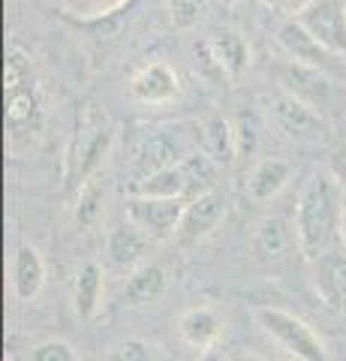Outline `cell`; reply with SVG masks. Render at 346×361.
Wrapping results in <instances>:
<instances>
[{
  "label": "cell",
  "mask_w": 346,
  "mask_h": 361,
  "mask_svg": "<svg viewBox=\"0 0 346 361\" xmlns=\"http://www.w3.org/2000/svg\"><path fill=\"white\" fill-rule=\"evenodd\" d=\"M343 196L346 187L331 169L314 172L301 190L292 220L298 229V247L307 262L343 244Z\"/></svg>",
  "instance_id": "cell-1"
},
{
  "label": "cell",
  "mask_w": 346,
  "mask_h": 361,
  "mask_svg": "<svg viewBox=\"0 0 346 361\" xmlns=\"http://www.w3.org/2000/svg\"><path fill=\"white\" fill-rule=\"evenodd\" d=\"M111 145H115V127L94 106H87L79 130H75V139L70 151H66V172H63L66 187L82 190L87 180H94L99 166L106 163Z\"/></svg>",
  "instance_id": "cell-2"
},
{
  "label": "cell",
  "mask_w": 346,
  "mask_h": 361,
  "mask_svg": "<svg viewBox=\"0 0 346 361\" xmlns=\"http://www.w3.org/2000/svg\"><path fill=\"white\" fill-rule=\"evenodd\" d=\"M256 322L295 361H331L328 346L322 343V337L301 316L289 313L283 307H256Z\"/></svg>",
  "instance_id": "cell-3"
},
{
  "label": "cell",
  "mask_w": 346,
  "mask_h": 361,
  "mask_svg": "<svg viewBox=\"0 0 346 361\" xmlns=\"http://www.w3.org/2000/svg\"><path fill=\"white\" fill-rule=\"evenodd\" d=\"M277 73H280L283 90L295 94L298 99H304L307 106H314L319 115H326V118L346 103L343 85L334 82L331 73H326V70H316V66H304V63L289 61Z\"/></svg>",
  "instance_id": "cell-4"
},
{
  "label": "cell",
  "mask_w": 346,
  "mask_h": 361,
  "mask_svg": "<svg viewBox=\"0 0 346 361\" xmlns=\"http://www.w3.org/2000/svg\"><path fill=\"white\" fill-rule=\"evenodd\" d=\"M193 142L199 145V130L184 133V127H166V130L151 133L139 145L136 157H132V184H139V180L160 172V169H169L175 163L187 160L193 154Z\"/></svg>",
  "instance_id": "cell-5"
},
{
  "label": "cell",
  "mask_w": 346,
  "mask_h": 361,
  "mask_svg": "<svg viewBox=\"0 0 346 361\" xmlns=\"http://www.w3.org/2000/svg\"><path fill=\"white\" fill-rule=\"evenodd\" d=\"M187 208V199H166V196H139L130 193L124 202L127 220H132L151 241H169L178 235Z\"/></svg>",
  "instance_id": "cell-6"
},
{
  "label": "cell",
  "mask_w": 346,
  "mask_h": 361,
  "mask_svg": "<svg viewBox=\"0 0 346 361\" xmlns=\"http://www.w3.org/2000/svg\"><path fill=\"white\" fill-rule=\"evenodd\" d=\"M271 118L289 139L322 142L328 135V118L319 115L314 106H307L304 99H298L295 94H289V90H283V94H277L271 99Z\"/></svg>",
  "instance_id": "cell-7"
},
{
  "label": "cell",
  "mask_w": 346,
  "mask_h": 361,
  "mask_svg": "<svg viewBox=\"0 0 346 361\" xmlns=\"http://www.w3.org/2000/svg\"><path fill=\"white\" fill-rule=\"evenodd\" d=\"M226 211H229V199H226V193H223L220 187L208 190V193L196 196V199H190L187 208H184L181 226H178L175 241L181 244V247H196V244H202L208 235L223 223Z\"/></svg>",
  "instance_id": "cell-8"
},
{
  "label": "cell",
  "mask_w": 346,
  "mask_h": 361,
  "mask_svg": "<svg viewBox=\"0 0 346 361\" xmlns=\"http://www.w3.org/2000/svg\"><path fill=\"white\" fill-rule=\"evenodd\" d=\"M295 18L328 51L346 58V0H310Z\"/></svg>",
  "instance_id": "cell-9"
},
{
  "label": "cell",
  "mask_w": 346,
  "mask_h": 361,
  "mask_svg": "<svg viewBox=\"0 0 346 361\" xmlns=\"http://www.w3.org/2000/svg\"><path fill=\"white\" fill-rule=\"evenodd\" d=\"M295 250L301 253L295 220L283 217V214H271V217L259 220V226H256V232H253V253H256L259 262L280 265Z\"/></svg>",
  "instance_id": "cell-10"
},
{
  "label": "cell",
  "mask_w": 346,
  "mask_h": 361,
  "mask_svg": "<svg viewBox=\"0 0 346 361\" xmlns=\"http://www.w3.org/2000/svg\"><path fill=\"white\" fill-rule=\"evenodd\" d=\"M277 42H280V49L289 54V61L316 66V70H326V73H334L338 70V61H343L334 51H328L298 18H286L283 25L277 27Z\"/></svg>",
  "instance_id": "cell-11"
},
{
  "label": "cell",
  "mask_w": 346,
  "mask_h": 361,
  "mask_svg": "<svg viewBox=\"0 0 346 361\" xmlns=\"http://www.w3.org/2000/svg\"><path fill=\"white\" fill-rule=\"evenodd\" d=\"M310 280H314L319 301L328 310H346V247L340 244L334 250L310 259Z\"/></svg>",
  "instance_id": "cell-12"
},
{
  "label": "cell",
  "mask_w": 346,
  "mask_h": 361,
  "mask_svg": "<svg viewBox=\"0 0 346 361\" xmlns=\"http://www.w3.org/2000/svg\"><path fill=\"white\" fill-rule=\"evenodd\" d=\"M130 94L144 106H166L181 94V82H178V73L169 63L154 61V63L142 66V70L132 75Z\"/></svg>",
  "instance_id": "cell-13"
},
{
  "label": "cell",
  "mask_w": 346,
  "mask_h": 361,
  "mask_svg": "<svg viewBox=\"0 0 346 361\" xmlns=\"http://www.w3.org/2000/svg\"><path fill=\"white\" fill-rule=\"evenodd\" d=\"M169 289V277H166V268L163 265H154V262H144L139 268H132L124 286H121V301L127 307H136V310H144V307H154Z\"/></svg>",
  "instance_id": "cell-14"
},
{
  "label": "cell",
  "mask_w": 346,
  "mask_h": 361,
  "mask_svg": "<svg viewBox=\"0 0 346 361\" xmlns=\"http://www.w3.org/2000/svg\"><path fill=\"white\" fill-rule=\"evenodd\" d=\"M289 180H292V166L280 160V157H265V160H259L250 169L244 193H247L250 202H271L283 193Z\"/></svg>",
  "instance_id": "cell-15"
},
{
  "label": "cell",
  "mask_w": 346,
  "mask_h": 361,
  "mask_svg": "<svg viewBox=\"0 0 346 361\" xmlns=\"http://www.w3.org/2000/svg\"><path fill=\"white\" fill-rule=\"evenodd\" d=\"M148 247H151V238L132 220H127V223H121L109 232L106 250H109L111 265H118L121 271H132V268H139L144 262Z\"/></svg>",
  "instance_id": "cell-16"
},
{
  "label": "cell",
  "mask_w": 346,
  "mask_h": 361,
  "mask_svg": "<svg viewBox=\"0 0 346 361\" xmlns=\"http://www.w3.org/2000/svg\"><path fill=\"white\" fill-rule=\"evenodd\" d=\"M199 151H205L211 160L220 169H226L238 160V145H235V130H232V121L214 115L199 123Z\"/></svg>",
  "instance_id": "cell-17"
},
{
  "label": "cell",
  "mask_w": 346,
  "mask_h": 361,
  "mask_svg": "<svg viewBox=\"0 0 346 361\" xmlns=\"http://www.w3.org/2000/svg\"><path fill=\"white\" fill-rule=\"evenodd\" d=\"M139 0H127V4H121L115 9H106V13H94V16H70L63 13L61 18L66 21L70 27L87 33L91 39H115L121 37V30L127 27V21L132 18V9H136Z\"/></svg>",
  "instance_id": "cell-18"
},
{
  "label": "cell",
  "mask_w": 346,
  "mask_h": 361,
  "mask_svg": "<svg viewBox=\"0 0 346 361\" xmlns=\"http://www.w3.org/2000/svg\"><path fill=\"white\" fill-rule=\"evenodd\" d=\"M103 292H106V271L99 262H85L75 271V283H73V304L79 319L91 322L103 307Z\"/></svg>",
  "instance_id": "cell-19"
},
{
  "label": "cell",
  "mask_w": 346,
  "mask_h": 361,
  "mask_svg": "<svg viewBox=\"0 0 346 361\" xmlns=\"http://www.w3.org/2000/svg\"><path fill=\"white\" fill-rule=\"evenodd\" d=\"M46 286V262L37 247L21 244L13 256V289L18 301H33Z\"/></svg>",
  "instance_id": "cell-20"
},
{
  "label": "cell",
  "mask_w": 346,
  "mask_h": 361,
  "mask_svg": "<svg viewBox=\"0 0 346 361\" xmlns=\"http://www.w3.org/2000/svg\"><path fill=\"white\" fill-rule=\"evenodd\" d=\"M208 42H211V51H214L217 63L226 73V78H238L250 66V45L238 30H229V27L217 30Z\"/></svg>",
  "instance_id": "cell-21"
},
{
  "label": "cell",
  "mask_w": 346,
  "mask_h": 361,
  "mask_svg": "<svg viewBox=\"0 0 346 361\" xmlns=\"http://www.w3.org/2000/svg\"><path fill=\"white\" fill-rule=\"evenodd\" d=\"M178 331H181L184 343H190L193 349H211L223 331V322L211 307H193L181 316Z\"/></svg>",
  "instance_id": "cell-22"
},
{
  "label": "cell",
  "mask_w": 346,
  "mask_h": 361,
  "mask_svg": "<svg viewBox=\"0 0 346 361\" xmlns=\"http://www.w3.org/2000/svg\"><path fill=\"white\" fill-rule=\"evenodd\" d=\"M39 115V103H37V90L30 87H16V90H4V121L9 133H21L30 123H37Z\"/></svg>",
  "instance_id": "cell-23"
},
{
  "label": "cell",
  "mask_w": 346,
  "mask_h": 361,
  "mask_svg": "<svg viewBox=\"0 0 346 361\" xmlns=\"http://www.w3.org/2000/svg\"><path fill=\"white\" fill-rule=\"evenodd\" d=\"M232 130H235L238 160H253V157L259 154V145H262V127H259V118H256L250 109H241L238 115L232 118Z\"/></svg>",
  "instance_id": "cell-24"
},
{
  "label": "cell",
  "mask_w": 346,
  "mask_h": 361,
  "mask_svg": "<svg viewBox=\"0 0 346 361\" xmlns=\"http://www.w3.org/2000/svg\"><path fill=\"white\" fill-rule=\"evenodd\" d=\"M103 202H106V193L97 184V178L87 180L79 190V199H75V226L79 229H94L99 217H103Z\"/></svg>",
  "instance_id": "cell-25"
},
{
  "label": "cell",
  "mask_w": 346,
  "mask_h": 361,
  "mask_svg": "<svg viewBox=\"0 0 346 361\" xmlns=\"http://www.w3.org/2000/svg\"><path fill=\"white\" fill-rule=\"evenodd\" d=\"M33 85V66L30 58L18 45H9L6 58H4V90H16V87H30Z\"/></svg>",
  "instance_id": "cell-26"
},
{
  "label": "cell",
  "mask_w": 346,
  "mask_h": 361,
  "mask_svg": "<svg viewBox=\"0 0 346 361\" xmlns=\"http://www.w3.org/2000/svg\"><path fill=\"white\" fill-rule=\"evenodd\" d=\"M166 9L178 30H193L208 18V0H166Z\"/></svg>",
  "instance_id": "cell-27"
},
{
  "label": "cell",
  "mask_w": 346,
  "mask_h": 361,
  "mask_svg": "<svg viewBox=\"0 0 346 361\" xmlns=\"http://www.w3.org/2000/svg\"><path fill=\"white\" fill-rule=\"evenodd\" d=\"M109 361H154V346L139 341V337H130V341H121L111 349Z\"/></svg>",
  "instance_id": "cell-28"
},
{
  "label": "cell",
  "mask_w": 346,
  "mask_h": 361,
  "mask_svg": "<svg viewBox=\"0 0 346 361\" xmlns=\"http://www.w3.org/2000/svg\"><path fill=\"white\" fill-rule=\"evenodd\" d=\"M30 361H79V355L66 341H42L30 349Z\"/></svg>",
  "instance_id": "cell-29"
},
{
  "label": "cell",
  "mask_w": 346,
  "mask_h": 361,
  "mask_svg": "<svg viewBox=\"0 0 346 361\" xmlns=\"http://www.w3.org/2000/svg\"><path fill=\"white\" fill-rule=\"evenodd\" d=\"M196 66H199V70H202V75H208V78H226L223 66H220L217 58H214V51H211V42L196 45Z\"/></svg>",
  "instance_id": "cell-30"
},
{
  "label": "cell",
  "mask_w": 346,
  "mask_h": 361,
  "mask_svg": "<svg viewBox=\"0 0 346 361\" xmlns=\"http://www.w3.org/2000/svg\"><path fill=\"white\" fill-rule=\"evenodd\" d=\"M127 0H79V16H94V13H106V9H115Z\"/></svg>",
  "instance_id": "cell-31"
},
{
  "label": "cell",
  "mask_w": 346,
  "mask_h": 361,
  "mask_svg": "<svg viewBox=\"0 0 346 361\" xmlns=\"http://www.w3.org/2000/svg\"><path fill=\"white\" fill-rule=\"evenodd\" d=\"M328 169H331V172L340 178V184L346 187V142H343V145H338V151L331 154V163H328Z\"/></svg>",
  "instance_id": "cell-32"
},
{
  "label": "cell",
  "mask_w": 346,
  "mask_h": 361,
  "mask_svg": "<svg viewBox=\"0 0 346 361\" xmlns=\"http://www.w3.org/2000/svg\"><path fill=\"white\" fill-rule=\"evenodd\" d=\"M268 4H271L277 13H283V16H289V18H295L301 9L310 4V0H268Z\"/></svg>",
  "instance_id": "cell-33"
},
{
  "label": "cell",
  "mask_w": 346,
  "mask_h": 361,
  "mask_svg": "<svg viewBox=\"0 0 346 361\" xmlns=\"http://www.w3.org/2000/svg\"><path fill=\"white\" fill-rule=\"evenodd\" d=\"M226 361H265L259 355H253V353H244V349H235V353H229Z\"/></svg>",
  "instance_id": "cell-34"
},
{
  "label": "cell",
  "mask_w": 346,
  "mask_h": 361,
  "mask_svg": "<svg viewBox=\"0 0 346 361\" xmlns=\"http://www.w3.org/2000/svg\"><path fill=\"white\" fill-rule=\"evenodd\" d=\"M343 247H346V196H343Z\"/></svg>",
  "instance_id": "cell-35"
},
{
  "label": "cell",
  "mask_w": 346,
  "mask_h": 361,
  "mask_svg": "<svg viewBox=\"0 0 346 361\" xmlns=\"http://www.w3.org/2000/svg\"><path fill=\"white\" fill-rule=\"evenodd\" d=\"M241 4H256V0H241Z\"/></svg>",
  "instance_id": "cell-36"
},
{
  "label": "cell",
  "mask_w": 346,
  "mask_h": 361,
  "mask_svg": "<svg viewBox=\"0 0 346 361\" xmlns=\"http://www.w3.org/2000/svg\"><path fill=\"white\" fill-rule=\"evenodd\" d=\"M208 361H226V358H208Z\"/></svg>",
  "instance_id": "cell-37"
},
{
  "label": "cell",
  "mask_w": 346,
  "mask_h": 361,
  "mask_svg": "<svg viewBox=\"0 0 346 361\" xmlns=\"http://www.w3.org/2000/svg\"><path fill=\"white\" fill-rule=\"evenodd\" d=\"M6 361H13V358H6Z\"/></svg>",
  "instance_id": "cell-38"
}]
</instances>
